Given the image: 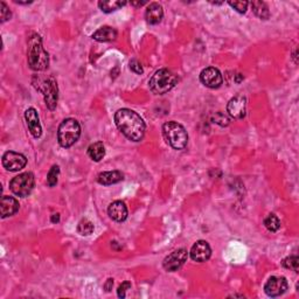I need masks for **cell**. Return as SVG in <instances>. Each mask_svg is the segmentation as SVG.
Masks as SVG:
<instances>
[{
    "instance_id": "32",
    "label": "cell",
    "mask_w": 299,
    "mask_h": 299,
    "mask_svg": "<svg viewBox=\"0 0 299 299\" xmlns=\"http://www.w3.org/2000/svg\"><path fill=\"white\" fill-rule=\"evenodd\" d=\"M112 286H113V279L112 278H109L107 281L106 284H104V289H106V290L108 292H110L111 290H112Z\"/></svg>"
},
{
    "instance_id": "31",
    "label": "cell",
    "mask_w": 299,
    "mask_h": 299,
    "mask_svg": "<svg viewBox=\"0 0 299 299\" xmlns=\"http://www.w3.org/2000/svg\"><path fill=\"white\" fill-rule=\"evenodd\" d=\"M0 7H1V22L9 20L12 17V13H11V11H9V8L7 7V5L2 1L1 4H0Z\"/></svg>"
},
{
    "instance_id": "26",
    "label": "cell",
    "mask_w": 299,
    "mask_h": 299,
    "mask_svg": "<svg viewBox=\"0 0 299 299\" xmlns=\"http://www.w3.org/2000/svg\"><path fill=\"white\" fill-rule=\"evenodd\" d=\"M212 122L218 124V125L220 126H228L229 123H230V119H229V117L227 114H224V112H221V111H219V112H215L212 116Z\"/></svg>"
},
{
    "instance_id": "3",
    "label": "cell",
    "mask_w": 299,
    "mask_h": 299,
    "mask_svg": "<svg viewBox=\"0 0 299 299\" xmlns=\"http://www.w3.org/2000/svg\"><path fill=\"white\" fill-rule=\"evenodd\" d=\"M32 83L37 91L43 95L46 106L49 110H55L59 98V89L57 83L53 77H42V76H34Z\"/></svg>"
},
{
    "instance_id": "2",
    "label": "cell",
    "mask_w": 299,
    "mask_h": 299,
    "mask_svg": "<svg viewBox=\"0 0 299 299\" xmlns=\"http://www.w3.org/2000/svg\"><path fill=\"white\" fill-rule=\"evenodd\" d=\"M27 60L30 68L36 72H42L48 68L49 55L44 50L42 40L37 34H33L28 40Z\"/></svg>"
},
{
    "instance_id": "8",
    "label": "cell",
    "mask_w": 299,
    "mask_h": 299,
    "mask_svg": "<svg viewBox=\"0 0 299 299\" xmlns=\"http://www.w3.org/2000/svg\"><path fill=\"white\" fill-rule=\"evenodd\" d=\"M187 257H188V253H187V250L184 249V248L183 249H178L176 251H173V253L170 254V255L165 257L163 262L164 269L170 272L178 271V270L186 263Z\"/></svg>"
},
{
    "instance_id": "15",
    "label": "cell",
    "mask_w": 299,
    "mask_h": 299,
    "mask_svg": "<svg viewBox=\"0 0 299 299\" xmlns=\"http://www.w3.org/2000/svg\"><path fill=\"white\" fill-rule=\"evenodd\" d=\"M108 214L113 221L123 222L128 218V207L123 201H113L108 208Z\"/></svg>"
},
{
    "instance_id": "25",
    "label": "cell",
    "mask_w": 299,
    "mask_h": 299,
    "mask_svg": "<svg viewBox=\"0 0 299 299\" xmlns=\"http://www.w3.org/2000/svg\"><path fill=\"white\" fill-rule=\"evenodd\" d=\"M59 174H60V167L57 165H54L50 168L48 174H47V185L49 187H54L57 184L59 180Z\"/></svg>"
},
{
    "instance_id": "34",
    "label": "cell",
    "mask_w": 299,
    "mask_h": 299,
    "mask_svg": "<svg viewBox=\"0 0 299 299\" xmlns=\"http://www.w3.org/2000/svg\"><path fill=\"white\" fill-rule=\"evenodd\" d=\"M60 221V214H54L52 216V222H59Z\"/></svg>"
},
{
    "instance_id": "16",
    "label": "cell",
    "mask_w": 299,
    "mask_h": 299,
    "mask_svg": "<svg viewBox=\"0 0 299 299\" xmlns=\"http://www.w3.org/2000/svg\"><path fill=\"white\" fill-rule=\"evenodd\" d=\"M164 9L159 2H151L145 12V19L150 25H157L163 20Z\"/></svg>"
},
{
    "instance_id": "19",
    "label": "cell",
    "mask_w": 299,
    "mask_h": 299,
    "mask_svg": "<svg viewBox=\"0 0 299 299\" xmlns=\"http://www.w3.org/2000/svg\"><path fill=\"white\" fill-rule=\"evenodd\" d=\"M124 179V174L119 171H110L103 172V173L98 174L97 181L101 185H112L117 184Z\"/></svg>"
},
{
    "instance_id": "23",
    "label": "cell",
    "mask_w": 299,
    "mask_h": 299,
    "mask_svg": "<svg viewBox=\"0 0 299 299\" xmlns=\"http://www.w3.org/2000/svg\"><path fill=\"white\" fill-rule=\"evenodd\" d=\"M94 229V224L91 221H89L88 219H82L77 224V231L82 236H89L90 234H93Z\"/></svg>"
},
{
    "instance_id": "6",
    "label": "cell",
    "mask_w": 299,
    "mask_h": 299,
    "mask_svg": "<svg viewBox=\"0 0 299 299\" xmlns=\"http://www.w3.org/2000/svg\"><path fill=\"white\" fill-rule=\"evenodd\" d=\"M81 136V125L74 118H67L60 124L57 130V139L62 148L68 149L78 141Z\"/></svg>"
},
{
    "instance_id": "10",
    "label": "cell",
    "mask_w": 299,
    "mask_h": 299,
    "mask_svg": "<svg viewBox=\"0 0 299 299\" xmlns=\"http://www.w3.org/2000/svg\"><path fill=\"white\" fill-rule=\"evenodd\" d=\"M200 81L207 88L216 89L221 87L222 82H224V77H222L221 72L218 68L208 67V68H205L200 73Z\"/></svg>"
},
{
    "instance_id": "29",
    "label": "cell",
    "mask_w": 299,
    "mask_h": 299,
    "mask_svg": "<svg viewBox=\"0 0 299 299\" xmlns=\"http://www.w3.org/2000/svg\"><path fill=\"white\" fill-rule=\"evenodd\" d=\"M131 289V283L130 282H123L122 284L118 286V290H117V295H118L119 298H125L126 296V291Z\"/></svg>"
},
{
    "instance_id": "24",
    "label": "cell",
    "mask_w": 299,
    "mask_h": 299,
    "mask_svg": "<svg viewBox=\"0 0 299 299\" xmlns=\"http://www.w3.org/2000/svg\"><path fill=\"white\" fill-rule=\"evenodd\" d=\"M264 225L269 231H277L281 228V221L275 214H269L264 219Z\"/></svg>"
},
{
    "instance_id": "14",
    "label": "cell",
    "mask_w": 299,
    "mask_h": 299,
    "mask_svg": "<svg viewBox=\"0 0 299 299\" xmlns=\"http://www.w3.org/2000/svg\"><path fill=\"white\" fill-rule=\"evenodd\" d=\"M25 119H26V123L32 136H33L34 138H40L41 135H42V128H41L39 114H37V110L34 109V108H28V109L25 111Z\"/></svg>"
},
{
    "instance_id": "12",
    "label": "cell",
    "mask_w": 299,
    "mask_h": 299,
    "mask_svg": "<svg viewBox=\"0 0 299 299\" xmlns=\"http://www.w3.org/2000/svg\"><path fill=\"white\" fill-rule=\"evenodd\" d=\"M289 284L285 277H279V276H272L268 279V282L264 285V291L269 297H278L282 296L288 290Z\"/></svg>"
},
{
    "instance_id": "1",
    "label": "cell",
    "mask_w": 299,
    "mask_h": 299,
    "mask_svg": "<svg viewBox=\"0 0 299 299\" xmlns=\"http://www.w3.org/2000/svg\"><path fill=\"white\" fill-rule=\"evenodd\" d=\"M117 128L132 142H141L145 136L146 126L138 113L130 109H120L114 114Z\"/></svg>"
},
{
    "instance_id": "5",
    "label": "cell",
    "mask_w": 299,
    "mask_h": 299,
    "mask_svg": "<svg viewBox=\"0 0 299 299\" xmlns=\"http://www.w3.org/2000/svg\"><path fill=\"white\" fill-rule=\"evenodd\" d=\"M178 83V77L168 69H159L150 78L149 85L151 91L155 95H164L172 90Z\"/></svg>"
},
{
    "instance_id": "11",
    "label": "cell",
    "mask_w": 299,
    "mask_h": 299,
    "mask_svg": "<svg viewBox=\"0 0 299 299\" xmlns=\"http://www.w3.org/2000/svg\"><path fill=\"white\" fill-rule=\"evenodd\" d=\"M227 112L235 119H242L247 114V98L242 95L234 96L227 104Z\"/></svg>"
},
{
    "instance_id": "13",
    "label": "cell",
    "mask_w": 299,
    "mask_h": 299,
    "mask_svg": "<svg viewBox=\"0 0 299 299\" xmlns=\"http://www.w3.org/2000/svg\"><path fill=\"white\" fill-rule=\"evenodd\" d=\"M190 257L193 261L199 263H203L208 261L212 256L211 246L206 242V241H198L196 243L193 244L192 249H190Z\"/></svg>"
},
{
    "instance_id": "35",
    "label": "cell",
    "mask_w": 299,
    "mask_h": 299,
    "mask_svg": "<svg viewBox=\"0 0 299 299\" xmlns=\"http://www.w3.org/2000/svg\"><path fill=\"white\" fill-rule=\"evenodd\" d=\"M146 4V1H141V2H131V5H133V6H143V5H145Z\"/></svg>"
},
{
    "instance_id": "28",
    "label": "cell",
    "mask_w": 299,
    "mask_h": 299,
    "mask_svg": "<svg viewBox=\"0 0 299 299\" xmlns=\"http://www.w3.org/2000/svg\"><path fill=\"white\" fill-rule=\"evenodd\" d=\"M228 4L230 5L233 8L236 9L238 13H246L249 2L248 1H228Z\"/></svg>"
},
{
    "instance_id": "20",
    "label": "cell",
    "mask_w": 299,
    "mask_h": 299,
    "mask_svg": "<svg viewBox=\"0 0 299 299\" xmlns=\"http://www.w3.org/2000/svg\"><path fill=\"white\" fill-rule=\"evenodd\" d=\"M88 155L93 159L94 161H101L102 159L106 155V148H104L103 143L102 142H96L94 144H91L88 148Z\"/></svg>"
},
{
    "instance_id": "22",
    "label": "cell",
    "mask_w": 299,
    "mask_h": 299,
    "mask_svg": "<svg viewBox=\"0 0 299 299\" xmlns=\"http://www.w3.org/2000/svg\"><path fill=\"white\" fill-rule=\"evenodd\" d=\"M125 5V1H116V0H103V1L98 2V7L104 13H111V12L116 11V9L123 7Z\"/></svg>"
},
{
    "instance_id": "36",
    "label": "cell",
    "mask_w": 299,
    "mask_h": 299,
    "mask_svg": "<svg viewBox=\"0 0 299 299\" xmlns=\"http://www.w3.org/2000/svg\"><path fill=\"white\" fill-rule=\"evenodd\" d=\"M230 297H241V298H243V296L242 295H231Z\"/></svg>"
},
{
    "instance_id": "7",
    "label": "cell",
    "mask_w": 299,
    "mask_h": 299,
    "mask_svg": "<svg viewBox=\"0 0 299 299\" xmlns=\"http://www.w3.org/2000/svg\"><path fill=\"white\" fill-rule=\"evenodd\" d=\"M34 185H36V179H34L33 173L26 172V173H21L14 177L9 183V188L17 196L26 198L32 193Z\"/></svg>"
},
{
    "instance_id": "9",
    "label": "cell",
    "mask_w": 299,
    "mask_h": 299,
    "mask_svg": "<svg viewBox=\"0 0 299 299\" xmlns=\"http://www.w3.org/2000/svg\"><path fill=\"white\" fill-rule=\"evenodd\" d=\"M27 159L24 154L14 151H7L2 155V166L7 171L17 172L26 166Z\"/></svg>"
},
{
    "instance_id": "18",
    "label": "cell",
    "mask_w": 299,
    "mask_h": 299,
    "mask_svg": "<svg viewBox=\"0 0 299 299\" xmlns=\"http://www.w3.org/2000/svg\"><path fill=\"white\" fill-rule=\"evenodd\" d=\"M117 31L110 26H103L100 30H97L93 34V39L98 41V42H110V41L116 40Z\"/></svg>"
},
{
    "instance_id": "17",
    "label": "cell",
    "mask_w": 299,
    "mask_h": 299,
    "mask_svg": "<svg viewBox=\"0 0 299 299\" xmlns=\"http://www.w3.org/2000/svg\"><path fill=\"white\" fill-rule=\"evenodd\" d=\"M19 202L13 196L4 195L0 201V209H1V218H8V216L14 215L19 211Z\"/></svg>"
},
{
    "instance_id": "27",
    "label": "cell",
    "mask_w": 299,
    "mask_h": 299,
    "mask_svg": "<svg viewBox=\"0 0 299 299\" xmlns=\"http://www.w3.org/2000/svg\"><path fill=\"white\" fill-rule=\"evenodd\" d=\"M283 266L286 269L294 270L295 272H298V265H299V259L297 256H289L283 260Z\"/></svg>"
},
{
    "instance_id": "33",
    "label": "cell",
    "mask_w": 299,
    "mask_h": 299,
    "mask_svg": "<svg viewBox=\"0 0 299 299\" xmlns=\"http://www.w3.org/2000/svg\"><path fill=\"white\" fill-rule=\"evenodd\" d=\"M235 82H236V83H241V82L243 81V75L242 74H237V75H235Z\"/></svg>"
},
{
    "instance_id": "21",
    "label": "cell",
    "mask_w": 299,
    "mask_h": 299,
    "mask_svg": "<svg viewBox=\"0 0 299 299\" xmlns=\"http://www.w3.org/2000/svg\"><path fill=\"white\" fill-rule=\"evenodd\" d=\"M253 12L255 13L256 17H259L262 20H268L270 18V11L268 5L264 1H253L250 2Z\"/></svg>"
},
{
    "instance_id": "4",
    "label": "cell",
    "mask_w": 299,
    "mask_h": 299,
    "mask_svg": "<svg viewBox=\"0 0 299 299\" xmlns=\"http://www.w3.org/2000/svg\"><path fill=\"white\" fill-rule=\"evenodd\" d=\"M165 141L174 150H184L188 143V135L186 129L178 122H167L163 125Z\"/></svg>"
},
{
    "instance_id": "30",
    "label": "cell",
    "mask_w": 299,
    "mask_h": 299,
    "mask_svg": "<svg viewBox=\"0 0 299 299\" xmlns=\"http://www.w3.org/2000/svg\"><path fill=\"white\" fill-rule=\"evenodd\" d=\"M130 69L138 75L143 74V72H144L142 63L139 62L138 60H131V61H130Z\"/></svg>"
}]
</instances>
